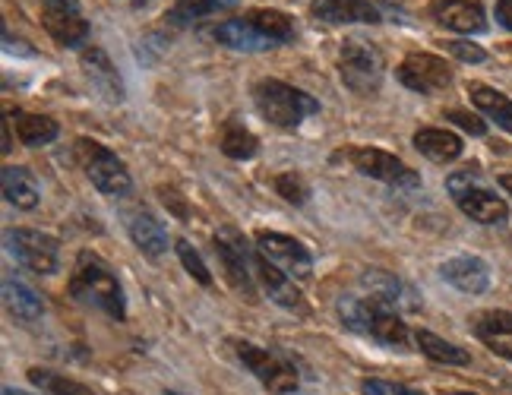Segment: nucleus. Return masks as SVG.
<instances>
[{
    "label": "nucleus",
    "instance_id": "nucleus-2",
    "mask_svg": "<svg viewBox=\"0 0 512 395\" xmlns=\"http://www.w3.org/2000/svg\"><path fill=\"white\" fill-rule=\"evenodd\" d=\"M70 294L80 304H89L95 310L108 313L117 323L127 320L124 288H121V282H117V275L111 272V266L92 250H83L80 256H76V266L70 275Z\"/></svg>",
    "mask_w": 512,
    "mask_h": 395
},
{
    "label": "nucleus",
    "instance_id": "nucleus-10",
    "mask_svg": "<svg viewBox=\"0 0 512 395\" xmlns=\"http://www.w3.org/2000/svg\"><path fill=\"white\" fill-rule=\"evenodd\" d=\"M256 250H260L269 263L279 266L291 279H310L313 272V256L298 241V237L282 234V231H256Z\"/></svg>",
    "mask_w": 512,
    "mask_h": 395
},
{
    "label": "nucleus",
    "instance_id": "nucleus-8",
    "mask_svg": "<svg viewBox=\"0 0 512 395\" xmlns=\"http://www.w3.org/2000/svg\"><path fill=\"white\" fill-rule=\"evenodd\" d=\"M336 158H345V162L354 171H361L364 177L383 181V184L396 187V190H418L421 187V174L415 168H408L402 158L389 155L383 149H370V146H364V149H345Z\"/></svg>",
    "mask_w": 512,
    "mask_h": 395
},
{
    "label": "nucleus",
    "instance_id": "nucleus-6",
    "mask_svg": "<svg viewBox=\"0 0 512 395\" xmlns=\"http://www.w3.org/2000/svg\"><path fill=\"white\" fill-rule=\"evenodd\" d=\"M339 76L351 92L377 95L386 76L380 48H373L364 38H345V45L339 48Z\"/></svg>",
    "mask_w": 512,
    "mask_h": 395
},
{
    "label": "nucleus",
    "instance_id": "nucleus-22",
    "mask_svg": "<svg viewBox=\"0 0 512 395\" xmlns=\"http://www.w3.org/2000/svg\"><path fill=\"white\" fill-rule=\"evenodd\" d=\"M0 181H4L7 203H13L16 209H35L38 200H42V187H38L35 174L23 165H7Z\"/></svg>",
    "mask_w": 512,
    "mask_h": 395
},
{
    "label": "nucleus",
    "instance_id": "nucleus-7",
    "mask_svg": "<svg viewBox=\"0 0 512 395\" xmlns=\"http://www.w3.org/2000/svg\"><path fill=\"white\" fill-rule=\"evenodd\" d=\"M234 354H238V361H241V364L253 373V377L269 389V392H275V395H291V392H298L301 377H298V370H294V364L285 358V354L269 351V348H260V345L244 342V339L234 342Z\"/></svg>",
    "mask_w": 512,
    "mask_h": 395
},
{
    "label": "nucleus",
    "instance_id": "nucleus-36",
    "mask_svg": "<svg viewBox=\"0 0 512 395\" xmlns=\"http://www.w3.org/2000/svg\"><path fill=\"white\" fill-rule=\"evenodd\" d=\"M361 392L364 395H424L418 389H408L402 383H389V380H364Z\"/></svg>",
    "mask_w": 512,
    "mask_h": 395
},
{
    "label": "nucleus",
    "instance_id": "nucleus-21",
    "mask_svg": "<svg viewBox=\"0 0 512 395\" xmlns=\"http://www.w3.org/2000/svg\"><path fill=\"white\" fill-rule=\"evenodd\" d=\"M127 231L133 237V244L140 247L146 256H152V260L168 250V231L152 212H133L127 219Z\"/></svg>",
    "mask_w": 512,
    "mask_h": 395
},
{
    "label": "nucleus",
    "instance_id": "nucleus-42",
    "mask_svg": "<svg viewBox=\"0 0 512 395\" xmlns=\"http://www.w3.org/2000/svg\"><path fill=\"white\" fill-rule=\"evenodd\" d=\"M4 152H10V130H7V124H4Z\"/></svg>",
    "mask_w": 512,
    "mask_h": 395
},
{
    "label": "nucleus",
    "instance_id": "nucleus-43",
    "mask_svg": "<svg viewBox=\"0 0 512 395\" xmlns=\"http://www.w3.org/2000/svg\"><path fill=\"white\" fill-rule=\"evenodd\" d=\"M162 395H187V392H177V389H165Z\"/></svg>",
    "mask_w": 512,
    "mask_h": 395
},
{
    "label": "nucleus",
    "instance_id": "nucleus-23",
    "mask_svg": "<svg viewBox=\"0 0 512 395\" xmlns=\"http://www.w3.org/2000/svg\"><path fill=\"white\" fill-rule=\"evenodd\" d=\"M415 149L421 155H427L430 162H456V158L462 155V140L456 133H449V130H440V127H424L415 133Z\"/></svg>",
    "mask_w": 512,
    "mask_h": 395
},
{
    "label": "nucleus",
    "instance_id": "nucleus-17",
    "mask_svg": "<svg viewBox=\"0 0 512 395\" xmlns=\"http://www.w3.org/2000/svg\"><path fill=\"white\" fill-rule=\"evenodd\" d=\"M440 275L462 294H484L490 288V266L478 256H452L440 266Z\"/></svg>",
    "mask_w": 512,
    "mask_h": 395
},
{
    "label": "nucleus",
    "instance_id": "nucleus-29",
    "mask_svg": "<svg viewBox=\"0 0 512 395\" xmlns=\"http://www.w3.org/2000/svg\"><path fill=\"white\" fill-rule=\"evenodd\" d=\"M247 19L275 45H285L294 38V23H291V16L282 10H250Z\"/></svg>",
    "mask_w": 512,
    "mask_h": 395
},
{
    "label": "nucleus",
    "instance_id": "nucleus-4",
    "mask_svg": "<svg viewBox=\"0 0 512 395\" xmlns=\"http://www.w3.org/2000/svg\"><path fill=\"white\" fill-rule=\"evenodd\" d=\"M73 158L80 162L83 174L92 181V187L105 196H127L133 190V181H130V171L127 165L117 158L108 146L95 143V140H76L73 146Z\"/></svg>",
    "mask_w": 512,
    "mask_h": 395
},
{
    "label": "nucleus",
    "instance_id": "nucleus-5",
    "mask_svg": "<svg viewBox=\"0 0 512 395\" xmlns=\"http://www.w3.org/2000/svg\"><path fill=\"white\" fill-rule=\"evenodd\" d=\"M446 190L452 193L456 206L481 225H500L509 219V206L503 203V196H497L490 187L481 184L478 171H456L446 177Z\"/></svg>",
    "mask_w": 512,
    "mask_h": 395
},
{
    "label": "nucleus",
    "instance_id": "nucleus-35",
    "mask_svg": "<svg viewBox=\"0 0 512 395\" xmlns=\"http://www.w3.org/2000/svg\"><path fill=\"white\" fill-rule=\"evenodd\" d=\"M446 121L449 124H456V127H462L465 133H471V136H484L487 133V124L481 121L478 114H471V111H459V108H449L446 114Z\"/></svg>",
    "mask_w": 512,
    "mask_h": 395
},
{
    "label": "nucleus",
    "instance_id": "nucleus-39",
    "mask_svg": "<svg viewBox=\"0 0 512 395\" xmlns=\"http://www.w3.org/2000/svg\"><path fill=\"white\" fill-rule=\"evenodd\" d=\"M497 23L512 32V0H497Z\"/></svg>",
    "mask_w": 512,
    "mask_h": 395
},
{
    "label": "nucleus",
    "instance_id": "nucleus-41",
    "mask_svg": "<svg viewBox=\"0 0 512 395\" xmlns=\"http://www.w3.org/2000/svg\"><path fill=\"white\" fill-rule=\"evenodd\" d=\"M4 395H32V392H23V389H13V386H7V389H4Z\"/></svg>",
    "mask_w": 512,
    "mask_h": 395
},
{
    "label": "nucleus",
    "instance_id": "nucleus-12",
    "mask_svg": "<svg viewBox=\"0 0 512 395\" xmlns=\"http://www.w3.org/2000/svg\"><path fill=\"white\" fill-rule=\"evenodd\" d=\"M42 23L64 48H80L89 38V23L76 0H42Z\"/></svg>",
    "mask_w": 512,
    "mask_h": 395
},
{
    "label": "nucleus",
    "instance_id": "nucleus-44",
    "mask_svg": "<svg viewBox=\"0 0 512 395\" xmlns=\"http://www.w3.org/2000/svg\"><path fill=\"white\" fill-rule=\"evenodd\" d=\"M130 4H136V7H143V4H149V0H130Z\"/></svg>",
    "mask_w": 512,
    "mask_h": 395
},
{
    "label": "nucleus",
    "instance_id": "nucleus-13",
    "mask_svg": "<svg viewBox=\"0 0 512 395\" xmlns=\"http://www.w3.org/2000/svg\"><path fill=\"white\" fill-rule=\"evenodd\" d=\"M212 250L215 256H219V263L225 269V279L231 282V288L241 294V298H256V285H253V263H250V250L234 237V241H228L225 234H215L212 241Z\"/></svg>",
    "mask_w": 512,
    "mask_h": 395
},
{
    "label": "nucleus",
    "instance_id": "nucleus-45",
    "mask_svg": "<svg viewBox=\"0 0 512 395\" xmlns=\"http://www.w3.org/2000/svg\"><path fill=\"white\" fill-rule=\"evenodd\" d=\"M446 395H478V392H446Z\"/></svg>",
    "mask_w": 512,
    "mask_h": 395
},
{
    "label": "nucleus",
    "instance_id": "nucleus-28",
    "mask_svg": "<svg viewBox=\"0 0 512 395\" xmlns=\"http://www.w3.org/2000/svg\"><path fill=\"white\" fill-rule=\"evenodd\" d=\"M415 342H418V348L427 354V358L437 361V364H449V367H468L471 364V354L465 348L440 339V335L430 332V329H418L415 332Z\"/></svg>",
    "mask_w": 512,
    "mask_h": 395
},
{
    "label": "nucleus",
    "instance_id": "nucleus-20",
    "mask_svg": "<svg viewBox=\"0 0 512 395\" xmlns=\"http://www.w3.org/2000/svg\"><path fill=\"white\" fill-rule=\"evenodd\" d=\"M209 35L219 45L234 48V51H269V48H275V42H269V38L260 29H256L247 16H241V19H225V23L209 29Z\"/></svg>",
    "mask_w": 512,
    "mask_h": 395
},
{
    "label": "nucleus",
    "instance_id": "nucleus-32",
    "mask_svg": "<svg viewBox=\"0 0 512 395\" xmlns=\"http://www.w3.org/2000/svg\"><path fill=\"white\" fill-rule=\"evenodd\" d=\"M29 383L38 386L45 395H95L89 386L76 383L70 377H61V373H54V370H42V367L29 370Z\"/></svg>",
    "mask_w": 512,
    "mask_h": 395
},
{
    "label": "nucleus",
    "instance_id": "nucleus-30",
    "mask_svg": "<svg viewBox=\"0 0 512 395\" xmlns=\"http://www.w3.org/2000/svg\"><path fill=\"white\" fill-rule=\"evenodd\" d=\"M238 0H174V7L168 13L171 23L177 26H190L193 19H203V16H212L219 10H231Z\"/></svg>",
    "mask_w": 512,
    "mask_h": 395
},
{
    "label": "nucleus",
    "instance_id": "nucleus-31",
    "mask_svg": "<svg viewBox=\"0 0 512 395\" xmlns=\"http://www.w3.org/2000/svg\"><path fill=\"white\" fill-rule=\"evenodd\" d=\"M219 146H222V152L228 158H238V162H244V158H253L256 152H260V143H256V136L244 124H238V121H228L225 124Z\"/></svg>",
    "mask_w": 512,
    "mask_h": 395
},
{
    "label": "nucleus",
    "instance_id": "nucleus-34",
    "mask_svg": "<svg viewBox=\"0 0 512 395\" xmlns=\"http://www.w3.org/2000/svg\"><path fill=\"white\" fill-rule=\"evenodd\" d=\"M275 193H279L282 200L294 203V206H304V203H307V196H310V187H307V181H304L301 174L288 171V174H279V177H275Z\"/></svg>",
    "mask_w": 512,
    "mask_h": 395
},
{
    "label": "nucleus",
    "instance_id": "nucleus-1",
    "mask_svg": "<svg viewBox=\"0 0 512 395\" xmlns=\"http://www.w3.org/2000/svg\"><path fill=\"white\" fill-rule=\"evenodd\" d=\"M342 326H348L351 332L364 335V339L380 342L392 351H408L411 345V332L402 320V313L396 307H389L370 294H345L336 304Z\"/></svg>",
    "mask_w": 512,
    "mask_h": 395
},
{
    "label": "nucleus",
    "instance_id": "nucleus-38",
    "mask_svg": "<svg viewBox=\"0 0 512 395\" xmlns=\"http://www.w3.org/2000/svg\"><path fill=\"white\" fill-rule=\"evenodd\" d=\"M159 193H162V203H165L168 209H174L177 219H181V222H190V209H187V203L181 200V196H177V190H168V187H162Z\"/></svg>",
    "mask_w": 512,
    "mask_h": 395
},
{
    "label": "nucleus",
    "instance_id": "nucleus-25",
    "mask_svg": "<svg viewBox=\"0 0 512 395\" xmlns=\"http://www.w3.org/2000/svg\"><path fill=\"white\" fill-rule=\"evenodd\" d=\"M468 98H471V105H475L484 117H490V121H494L497 127L512 133V102L503 92L490 89L484 83H468Z\"/></svg>",
    "mask_w": 512,
    "mask_h": 395
},
{
    "label": "nucleus",
    "instance_id": "nucleus-24",
    "mask_svg": "<svg viewBox=\"0 0 512 395\" xmlns=\"http://www.w3.org/2000/svg\"><path fill=\"white\" fill-rule=\"evenodd\" d=\"M4 301H7V310L16 316L19 323H35V320H42V316H45L42 294H38L32 285L19 282V279L4 282Z\"/></svg>",
    "mask_w": 512,
    "mask_h": 395
},
{
    "label": "nucleus",
    "instance_id": "nucleus-9",
    "mask_svg": "<svg viewBox=\"0 0 512 395\" xmlns=\"http://www.w3.org/2000/svg\"><path fill=\"white\" fill-rule=\"evenodd\" d=\"M7 247L26 269L38 275H54L61 266V244L57 237L35 231V228H10L7 231Z\"/></svg>",
    "mask_w": 512,
    "mask_h": 395
},
{
    "label": "nucleus",
    "instance_id": "nucleus-11",
    "mask_svg": "<svg viewBox=\"0 0 512 395\" xmlns=\"http://www.w3.org/2000/svg\"><path fill=\"white\" fill-rule=\"evenodd\" d=\"M399 83L411 92H421V95H433V92H443L446 86H452V70L443 57L437 54H424L415 51L408 54L405 61L396 70Z\"/></svg>",
    "mask_w": 512,
    "mask_h": 395
},
{
    "label": "nucleus",
    "instance_id": "nucleus-15",
    "mask_svg": "<svg viewBox=\"0 0 512 395\" xmlns=\"http://www.w3.org/2000/svg\"><path fill=\"white\" fill-rule=\"evenodd\" d=\"M361 285L364 291L370 294V298H377L389 307H396L399 313L408 310V313H418L421 310V298H418V291L411 288L408 282L396 279L392 272H383V269H367L361 275Z\"/></svg>",
    "mask_w": 512,
    "mask_h": 395
},
{
    "label": "nucleus",
    "instance_id": "nucleus-37",
    "mask_svg": "<svg viewBox=\"0 0 512 395\" xmlns=\"http://www.w3.org/2000/svg\"><path fill=\"white\" fill-rule=\"evenodd\" d=\"M443 45H446L449 54H456L459 61H465V64H484L487 61V51L478 48L475 42H443Z\"/></svg>",
    "mask_w": 512,
    "mask_h": 395
},
{
    "label": "nucleus",
    "instance_id": "nucleus-18",
    "mask_svg": "<svg viewBox=\"0 0 512 395\" xmlns=\"http://www.w3.org/2000/svg\"><path fill=\"white\" fill-rule=\"evenodd\" d=\"M310 16L323 19V23H380V10L370 0H310Z\"/></svg>",
    "mask_w": 512,
    "mask_h": 395
},
{
    "label": "nucleus",
    "instance_id": "nucleus-16",
    "mask_svg": "<svg viewBox=\"0 0 512 395\" xmlns=\"http://www.w3.org/2000/svg\"><path fill=\"white\" fill-rule=\"evenodd\" d=\"M430 16L437 19L443 29L462 32V35H475L487 29L484 7L475 4V0H433Z\"/></svg>",
    "mask_w": 512,
    "mask_h": 395
},
{
    "label": "nucleus",
    "instance_id": "nucleus-33",
    "mask_svg": "<svg viewBox=\"0 0 512 395\" xmlns=\"http://www.w3.org/2000/svg\"><path fill=\"white\" fill-rule=\"evenodd\" d=\"M174 250H177V256H181L184 269L193 275V279L200 282V285H206V288H209V285H212V272L206 269L203 256L193 250V244L187 241V237H177V241H174Z\"/></svg>",
    "mask_w": 512,
    "mask_h": 395
},
{
    "label": "nucleus",
    "instance_id": "nucleus-26",
    "mask_svg": "<svg viewBox=\"0 0 512 395\" xmlns=\"http://www.w3.org/2000/svg\"><path fill=\"white\" fill-rule=\"evenodd\" d=\"M13 124H16V136L23 140L26 146H48L61 136V127H57L54 117L45 114H29V111H13Z\"/></svg>",
    "mask_w": 512,
    "mask_h": 395
},
{
    "label": "nucleus",
    "instance_id": "nucleus-27",
    "mask_svg": "<svg viewBox=\"0 0 512 395\" xmlns=\"http://www.w3.org/2000/svg\"><path fill=\"white\" fill-rule=\"evenodd\" d=\"M83 70L92 79L95 89H102L111 98V102H121V98H124V92H121V76H117V70L111 67L108 54L102 48L83 51Z\"/></svg>",
    "mask_w": 512,
    "mask_h": 395
},
{
    "label": "nucleus",
    "instance_id": "nucleus-14",
    "mask_svg": "<svg viewBox=\"0 0 512 395\" xmlns=\"http://www.w3.org/2000/svg\"><path fill=\"white\" fill-rule=\"evenodd\" d=\"M250 263H253L256 282L263 285V291L269 294V298H272L275 304L285 307V310H291V313H307V301H304V294H301L298 288H294L291 275H285L279 266L269 263L260 250H253V253H250Z\"/></svg>",
    "mask_w": 512,
    "mask_h": 395
},
{
    "label": "nucleus",
    "instance_id": "nucleus-3",
    "mask_svg": "<svg viewBox=\"0 0 512 395\" xmlns=\"http://www.w3.org/2000/svg\"><path fill=\"white\" fill-rule=\"evenodd\" d=\"M253 102H256V111L263 114V121L282 130L301 127L307 117L320 111L317 98L307 95L304 89L282 83V79H260V83L253 86Z\"/></svg>",
    "mask_w": 512,
    "mask_h": 395
},
{
    "label": "nucleus",
    "instance_id": "nucleus-40",
    "mask_svg": "<svg viewBox=\"0 0 512 395\" xmlns=\"http://www.w3.org/2000/svg\"><path fill=\"white\" fill-rule=\"evenodd\" d=\"M500 187L512 196V174H503V177H500Z\"/></svg>",
    "mask_w": 512,
    "mask_h": 395
},
{
    "label": "nucleus",
    "instance_id": "nucleus-19",
    "mask_svg": "<svg viewBox=\"0 0 512 395\" xmlns=\"http://www.w3.org/2000/svg\"><path fill=\"white\" fill-rule=\"evenodd\" d=\"M471 332H475L494 354L512 361V313H506V310L481 313L471 320Z\"/></svg>",
    "mask_w": 512,
    "mask_h": 395
}]
</instances>
